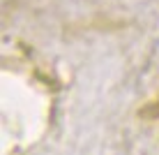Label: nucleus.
I'll list each match as a JSON object with an SVG mask.
<instances>
[{
    "mask_svg": "<svg viewBox=\"0 0 159 155\" xmlns=\"http://www.w3.org/2000/svg\"><path fill=\"white\" fill-rule=\"evenodd\" d=\"M136 116H139V118H143V120H159V97L145 102L143 107L136 111Z\"/></svg>",
    "mask_w": 159,
    "mask_h": 155,
    "instance_id": "f257e3e1",
    "label": "nucleus"
}]
</instances>
